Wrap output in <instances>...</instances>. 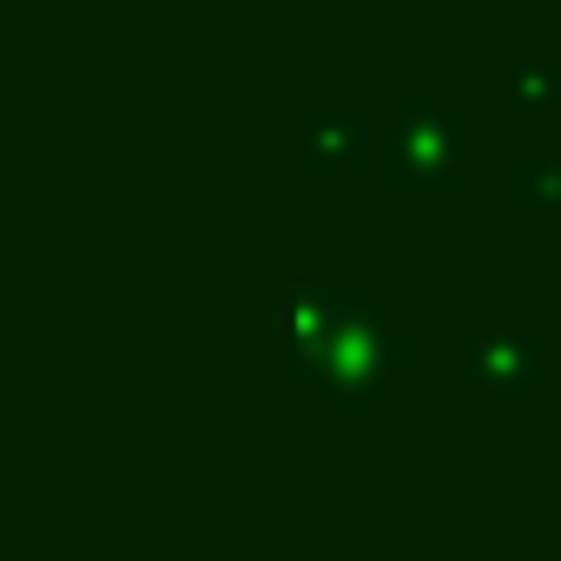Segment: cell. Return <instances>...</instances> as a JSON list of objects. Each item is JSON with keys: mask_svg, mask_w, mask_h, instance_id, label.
<instances>
[{"mask_svg": "<svg viewBox=\"0 0 561 561\" xmlns=\"http://www.w3.org/2000/svg\"><path fill=\"white\" fill-rule=\"evenodd\" d=\"M469 377H476L482 390H522V383H535V377H541V357H535V344H528V337L495 331V337L469 357Z\"/></svg>", "mask_w": 561, "mask_h": 561, "instance_id": "6da1fadb", "label": "cell"}, {"mask_svg": "<svg viewBox=\"0 0 561 561\" xmlns=\"http://www.w3.org/2000/svg\"><path fill=\"white\" fill-rule=\"evenodd\" d=\"M548 100H554V93H548V67H522V73H515V106H522V113H541Z\"/></svg>", "mask_w": 561, "mask_h": 561, "instance_id": "3957f363", "label": "cell"}, {"mask_svg": "<svg viewBox=\"0 0 561 561\" xmlns=\"http://www.w3.org/2000/svg\"><path fill=\"white\" fill-rule=\"evenodd\" d=\"M449 165H456V139H449V126H443V119H410V126H403V179L436 185Z\"/></svg>", "mask_w": 561, "mask_h": 561, "instance_id": "7a4b0ae2", "label": "cell"}, {"mask_svg": "<svg viewBox=\"0 0 561 561\" xmlns=\"http://www.w3.org/2000/svg\"><path fill=\"white\" fill-rule=\"evenodd\" d=\"M522 192H541V198H561V165H554V172H535V179L522 172Z\"/></svg>", "mask_w": 561, "mask_h": 561, "instance_id": "277c9868", "label": "cell"}]
</instances>
